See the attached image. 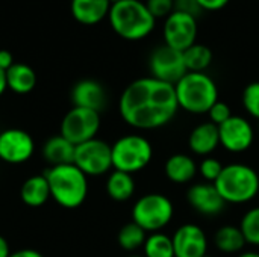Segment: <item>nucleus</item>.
<instances>
[{"instance_id": "1", "label": "nucleus", "mask_w": 259, "mask_h": 257, "mask_svg": "<svg viewBox=\"0 0 259 257\" xmlns=\"http://www.w3.org/2000/svg\"><path fill=\"white\" fill-rule=\"evenodd\" d=\"M118 111L129 126L140 130L167 126L179 111L175 85L152 76L137 79L123 91Z\"/></svg>"}, {"instance_id": "2", "label": "nucleus", "mask_w": 259, "mask_h": 257, "mask_svg": "<svg viewBox=\"0 0 259 257\" xmlns=\"http://www.w3.org/2000/svg\"><path fill=\"white\" fill-rule=\"evenodd\" d=\"M112 30L127 41H140L149 36L156 26L155 17L141 0H120L108 14Z\"/></svg>"}, {"instance_id": "3", "label": "nucleus", "mask_w": 259, "mask_h": 257, "mask_svg": "<svg viewBox=\"0 0 259 257\" xmlns=\"http://www.w3.org/2000/svg\"><path fill=\"white\" fill-rule=\"evenodd\" d=\"M50 197L65 209L79 208L88 195V176H85L74 164L50 167L44 173Z\"/></svg>"}, {"instance_id": "4", "label": "nucleus", "mask_w": 259, "mask_h": 257, "mask_svg": "<svg viewBox=\"0 0 259 257\" xmlns=\"http://www.w3.org/2000/svg\"><path fill=\"white\" fill-rule=\"evenodd\" d=\"M176 98L179 109L190 114H208L219 101V88L206 73H187L176 85Z\"/></svg>"}, {"instance_id": "5", "label": "nucleus", "mask_w": 259, "mask_h": 257, "mask_svg": "<svg viewBox=\"0 0 259 257\" xmlns=\"http://www.w3.org/2000/svg\"><path fill=\"white\" fill-rule=\"evenodd\" d=\"M214 185L226 203L243 204L258 195L259 176L249 165L231 164L223 167V171Z\"/></svg>"}, {"instance_id": "6", "label": "nucleus", "mask_w": 259, "mask_h": 257, "mask_svg": "<svg viewBox=\"0 0 259 257\" xmlns=\"http://www.w3.org/2000/svg\"><path fill=\"white\" fill-rule=\"evenodd\" d=\"M112 151V168L127 174L144 170L153 156L152 144L141 135L121 136L111 145Z\"/></svg>"}, {"instance_id": "7", "label": "nucleus", "mask_w": 259, "mask_h": 257, "mask_svg": "<svg viewBox=\"0 0 259 257\" xmlns=\"http://www.w3.org/2000/svg\"><path fill=\"white\" fill-rule=\"evenodd\" d=\"M173 215V203L162 194H146L132 208V221L152 233L162 230L171 221Z\"/></svg>"}, {"instance_id": "8", "label": "nucleus", "mask_w": 259, "mask_h": 257, "mask_svg": "<svg viewBox=\"0 0 259 257\" xmlns=\"http://www.w3.org/2000/svg\"><path fill=\"white\" fill-rule=\"evenodd\" d=\"M100 129V112L74 108L68 111L61 123V135L71 144L79 145L94 139Z\"/></svg>"}, {"instance_id": "9", "label": "nucleus", "mask_w": 259, "mask_h": 257, "mask_svg": "<svg viewBox=\"0 0 259 257\" xmlns=\"http://www.w3.org/2000/svg\"><path fill=\"white\" fill-rule=\"evenodd\" d=\"M85 176H102L112 168L111 145L102 139H90L76 145L74 162Z\"/></svg>"}, {"instance_id": "10", "label": "nucleus", "mask_w": 259, "mask_h": 257, "mask_svg": "<svg viewBox=\"0 0 259 257\" xmlns=\"http://www.w3.org/2000/svg\"><path fill=\"white\" fill-rule=\"evenodd\" d=\"M197 33H199L197 18L188 14L175 11L164 20V26H162L164 44L175 50L185 52L188 47L196 44Z\"/></svg>"}, {"instance_id": "11", "label": "nucleus", "mask_w": 259, "mask_h": 257, "mask_svg": "<svg viewBox=\"0 0 259 257\" xmlns=\"http://www.w3.org/2000/svg\"><path fill=\"white\" fill-rule=\"evenodd\" d=\"M149 68L152 77L170 85H176L188 73L184 61V53L165 44L156 47L152 52L149 59Z\"/></svg>"}, {"instance_id": "12", "label": "nucleus", "mask_w": 259, "mask_h": 257, "mask_svg": "<svg viewBox=\"0 0 259 257\" xmlns=\"http://www.w3.org/2000/svg\"><path fill=\"white\" fill-rule=\"evenodd\" d=\"M35 150L33 138L21 129H8L0 133V159L11 165L27 162Z\"/></svg>"}, {"instance_id": "13", "label": "nucleus", "mask_w": 259, "mask_h": 257, "mask_svg": "<svg viewBox=\"0 0 259 257\" xmlns=\"http://www.w3.org/2000/svg\"><path fill=\"white\" fill-rule=\"evenodd\" d=\"M220 144L231 153H243L253 144L255 132L252 124L238 115H232L226 123L219 126Z\"/></svg>"}, {"instance_id": "14", "label": "nucleus", "mask_w": 259, "mask_h": 257, "mask_svg": "<svg viewBox=\"0 0 259 257\" xmlns=\"http://www.w3.org/2000/svg\"><path fill=\"white\" fill-rule=\"evenodd\" d=\"M175 257H203L208 253V239L197 224L181 226L173 238Z\"/></svg>"}, {"instance_id": "15", "label": "nucleus", "mask_w": 259, "mask_h": 257, "mask_svg": "<svg viewBox=\"0 0 259 257\" xmlns=\"http://www.w3.org/2000/svg\"><path fill=\"white\" fill-rule=\"evenodd\" d=\"M187 200L196 212L205 217H215L222 214L228 204L222 198L214 183L193 185L187 192Z\"/></svg>"}, {"instance_id": "16", "label": "nucleus", "mask_w": 259, "mask_h": 257, "mask_svg": "<svg viewBox=\"0 0 259 257\" xmlns=\"http://www.w3.org/2000/svg\"><path fill=\"white\" fill-rule=\"evenodd\" d=\"M71 101L74 108H85L100 112L106 103V92L99 82L93 79H83L73 86Z\"/></svg>"}, {"instance_id": "17", "label": "nucleus", "mask_w": 259, "mask_h": 257, "mask_svg": "<svg viewBox=\"0 0 259 257\" xmlns=\"http://www.w3.org/2000/svg\"><path fill=\"white\" fill-rule=\"evenodd\" d=\"M111 0H71V15L85 26L105 20L111 9Z\"/></svg>"}, {"instance_id": "18", "label": "nucleus", "mask_w": 259, "mask_h": 257, "mask_svg": "<svg viewBox=\"0 0 259 257\" xmlns=\"http://www.w3.org/2000/svg\"><path fill=\"white\" fill-rule=\"evenodd\" d=\"M190 148L199 156L211 155L220 145V133L219 126L209 123H202L193 129L188 138Z\"/></svg>"}, {"instance_id": "19", "label": "nucleus", "mask_w": 259, "mask_h": 257, "mask_svg": "<svg viewBox=\"0 0 259 257\" xmlns=\"http://www.w3.org/2000/svg\"><path fill=\"white\" fill-rule=\"evenodd\" d=\"M74 151H76V145L71 144L61 133L49 138L42 145V158L46 162L50 164V167L73 164Z\"/></svg>"}, {"instance_id": "20", "label": "nucleus", "mask_w": 259, "mask_h": 257, "mask_svg": "<svg viewBox=\"0 0 259 257\" xmlns=\"http://www.w3.org/2000/svg\"><path fill=\"white\" fill-rule=\"evenodd\" d=\"M197 173V165L193 158L184 153L173 155L165 162V176L173 183H188Z\"/></svg>"}, {"instance_id": "21", "label": "nucleus", "mask_w": 259, "mask_h": 257, "mask_svg": "<svg viewBox=\"0 0 259 257\" xmlns=\"http://www.w3.org/2000/svg\"><path fill=\"white\" fill-rule=\"evenodd\" d=\"M20 197L23 200L24 204L30 206V208H39L42 206L50 197V188H49V182L46 179L44 174H38V176H32L29 177L20 191Z\"/></svg>"}, {"instance_id": "22", "label": "nucleus", "mask_w": 259, "mask_h": 257, "mask_svg": "<svg viewBox=\"0 0 259 257\" xmlns=\"http://www.w3.org/2000/svg\"><path fill=\"white\" fill-rule=\"evenodd\" d=\"M6 85L17 94H27L36 85V74L27 64L15 62L9 70H6Z\"/></svg>"}, {"instance_id": "23", "label": "nucleus", "mask_w": 259, "mask_h": 257, "mask_svg": "<svg viewBox=\"0 0 259 257\" xmlns=\"http://www.w3.org/2000/svg\"><path fill=\"white\" fill-rule=\"evenodd\" d=\"M106 192L115 201H126L135 192V182L132 174L123 171H112L106 182Z\"/></svg>"}, {"instance_id": "24", "label": "nucleus", "mask_w": 259, "mask_h": 257, "mask_svg": "<svg viewBox=\"0 0 259 257\" xmlns=\"http://www.w3.org/2000/svg\"><path fill=\"white\" fill-rule=\"evenodd\" d=\"M214 242L220 251L229 253V254L241 251L244 245L247 244L241 229L235 226H223L222 229H219L215 233Z\"/></svg>"}, {"instance_id": "25", "label": "nucleus", "mask_w": 259, "mask_h": 257, "mask_svg": "<svg viewBox=\"0 0 259 257\" xmlns=\"http://www.w3.org/2000/svg\"><path fill=\"white\" fill-rule=\"evenodd\" d=\"M184 53L185 67L190 73H205V70L212 64V50L205 44H193Z\"/></svg>"}, {"instance_id": "26", "label": "nucleus", "mask_w": 259, "mask_h": 257, "mask_svg": "<svg viewBox=\"0 0 259 257\" xmlns=\"http://www.w3.org/2000/svg\"><path fill=\"white\" fill-rule=\"evenodd\" d=\"M144 257H175V247L170 236L155 232L144 242Z\"/></svg>"}, {"instance_id": "27", "label": "nucleus", "mask_w": 259, "mask_h": 257, "mask_svg": "<svg viewBox=\"0 0 259 257\" xmlns=\"http://www.w3.org/2000/svg\"><path fill=\"white\" fill-rule=\"evenodd\" d=\"M146 239H147L146 230L141 229L134 221L123 226L118 232V244L126 251H135V250L144 247Z\"/></svg>"}, {"instance_id": "28", "label": "nucleus", "mask_w": 259, "mask_h": 257, "mask_svg": "<svg viewBox=\"0 0 259 257\" xmlns=\"http://www.w3.org/2000/svg\"><path fill=\"white\" fill-rule=\"evenodd\" d=\"M240 229L247 244L259 245V208L250 209L241 220Z\"/></svg>"}, {"instance_id": "29", "label": "nucleus", "mask_w": 259, "mask_h": 257, "mask_svg": "<svg viewBox=\"0 0 259 257\" xmlns=\"http://www.w3.org/2000/svg\"><path fill=\"white\" fill-rule=\"evenodd\" d=\"M243 105L253 118L259 120V82H252L244 88Z\"/></svg>"}, {"instance_id": "30", "label": "nucleus", "mask_w": 259, "mask_h": 257, "mask_svg": "<svg viewBox=\"0 0 259 257\" xmlns=\"http://www.w3.org/2000/svg\"><path fill=\"white\" fill-rule=\"evenodd\" d=\"M199 170H200V174L205 180L215 183V180L220 177V174L223 171V164L215 158H205L200 162Z\"/></svg>"}, {"instance_id": "31", "label": "nucleus", "mask_w": 259, "mask_h": 257, "mask_svg": "<svg viewBox=\"0 0 259 257\" xmlns=\"http://www.w3.org/2000/svg\"><path fill=\"white\" fill-rule=\"evenodd\" d=\"M144 3L155 20H165L170 14L175 12V0H146Z\"/></svg>"}, {"instance_id": "32", "label": "nucleus", "mask_w": 259, "mask_h": 257, "mask_svg": "<svg viewBox=\"0 0 259 257\" xmlns=\"http://www.w3.org/2000/svg\"><path fill=\"white\" fill-rule=\"evenodd\" d=\"M208 115H209V121H211L212 124H215V126H222L223 123H226V121L232 117L231 108H229L226 103L220 101V100L209 109Z\"/></svg>"}, {"instance_id": "33", "label": "nucleus", "mask_w": 259, "mask_h": 257, "mask_svg": "<svg viewBox=\"0 0 259 257\" xmlns=\"http://www.w3.org/2000/svg\"><path fill=\"white\" fill-rule=\"evenodd\" d=\"M175 11L188 14V15L197 18V20L203 12L200 5L197 3V0H175Z\"/></svg>"}, {"instance_id": "34", "label": "nucleus", "mask_w": 259, "mask_h": 257, "mask_svg": "<svg viewBox=\"0 0 259 257\" xmlns=\"http://www.w3.org/2000/svg\"><path fill=\"white\" fill-rule=\"evenodd\" d=\"M231 0H197V3L200 5L202 11H209V12H215V11H222L223 8L228 6Z\"/></svg>"}, {"instance_id": "35", "label": "nucleus", "mask_w": 259, "mask_h": 257, "mask_svg": "<svg viewBox=\"0 0 259 257\" xmlns=\"http://www.w3.org/2000/svg\"><path fill=\"white\" fill-rule=\"evenodd\" d=\"M14 56L9 50H0V70L6 71L14 65Z\"/></svg>"}, {"instance_id": "36", "label": "nucleus", "mask_w": 259, "mask_h": 257, "mask_svg": "<svg viewBox=\"0 0 259 257\" xmlns=\"http://www.w3.org/2000/svg\"><path fill=\"white\" fill-rule=\"evenodd\" d=\"M9 257H44L41 253H38L36 250H30V248H24V250H18L11 253Z\"/></svg>"}, {"instance_id": "37", "label": "nucleus", "mask_w": 259, "mask_h": 257, "mask_svg": "<svg viewBox=\"0 0 259 257\" xmlns=\"http://www.w3.org/2000/svg\"><path fill=\"white\" fill-rule=\"evenodd\" d=\"M11 256V248H9V244L8 241L0 236V257H9Z\"/></svg>"}, {"instance_id": "38", "label": "nucleus", "mask_w": 259, "mask_h": 257, "mask_svg": "<svg viewBox=\"0 0 259 257\" xmlns=\"http://www.w3.org/2000/svg\"><path fill=\"white\" fill-rule=\"evenodd\" d=\"M6 88H8V85H6V71L0 70V95L5 92Z\"/></svg>"}, {"instance_id": "39", "label": "nucleus", "mask_w": 259, "mask_h": 257, "mask_svg": "<svg viewBox=\"0 0 259 257\" xmlns=\"http://www.w3.org/2000/svg\"><path fill=\"white\" fill-rule=\"evenodd\" d=\"M238 257H259V253H255V251H247V253H241Z\"/></svg>"}, {"instance_id": "40", "label": "nucleus", "mask_w": 259, "mask_h": 257, "mask_svg": "<svg viewBox=\"0 0 259 257\" xmlns=\"http://www.w3.org/2000/svg\"><path fill=\"white\" fill-rule=\"evenodd\" d=\"M120 0H111V5H114V3H118Z\"/></svg>"}, {"instance_id": "41", "label": "nucleus", "mask_w": 259, "mask_h": 257, "mask_svg": "<svg viewBox=\"0 0 259 257\" xmlns=\"http://www.w3.org/2000/svg\"><path fill=\"white\" fill-rule=\"evenodd\" d=\"M129 257H144V256H129Z\"/></svg>"}, {"instance_id": "42", "label": "nucleus", "mask_w": 259, "mask_h": 257, "mask_svg": "<svg viewBox=\"0 0 259 257\" xmlns=\"http://www.w3.org/2000/svg\"><path fill=\"white\" fill-rule=\"evenodd\" d=\"M203 257H212V256H209V254H206V256H203Z\"/></svg>"}]
</instances>
